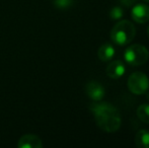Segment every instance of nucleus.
Wrapping results in <instances>:
<instances>
[{
	"mask_svg": "<svg viewBox=\"0 0 149 148\" xmlns=\"http://www.w3.org/2000/svg\"><path fill=\"white\" fill-rule=\"evenodd\" d=\"M90 111L96 125L104 132L115 133L121 127V115L115 106L109 103H94L90 105Z\"/></svg>",
	"mask_w": 149,
	"mask_h": 148,
	"instance_id": "f257e3e1",
	"label": "nucleus"
},
{
	"mask_svg": "<svg viewBox=\"0 0 149 148\" xmlns=\"http://www.w3.org/2000/svg\"><path fill=\"white\" fill-rule=\"evenodd\" d=\"M136 36V28L129 20H120L111 31V39L115 44L125 46L130 44Z\"/></svg>",
	"mask_w": 149,
	"mask_h": 148,
	"instance_id": "f03ea898",
	"label": "nucleus"
},
{
	"mask_svg": "<svg viewBox=\"0 0 149 148\" xmlns=\"http://www.w3.org/2000/svg\"><path fill=\"white\" fill-rule=\"evenodd\" d=\"M149 58V51L147 48L140 44L131 45L125 50L124 59L131 66H140L147 62Z\"/></svg>",
	"mask_w": 149,
	"mask_h": 148,
	"instance_id": "7ed1b4c3",
	"label": "nucleus"
},
{
	"mask_svg": "<svg viewBox=\"0 0 149 148\" xmlns=\"http://www.w3.org/2000/svg\"><path fill=\"white\" fill-rule=\"evenodd\" d=\"M128 88L137 95L144 94L149 89V78L143 72H134L128 78Z\"/></svg>",
	"mask_w": 149,
	"mask_h": 148,
	"instance_id": "20e7f679",
	"label": "nucleus"
},
{
	"mask_svg": "<svg viewBox=\"0 0 149 148\" xmlns=\"http://www.w3.org/2000/svg\"><path fill=\"white\" fill-rule=\"evenodd\" d=\"M131 16L137 24H145L149 20V6L143 3H138L133 6Z\"/></svg>",
	"mask_w": 149,
	"mask_h": 148,
	"instance_id": "39448f33",
	"label": "nucleus"
},
{
	"mask_svg": "<svg viewBox=\"0 0 149 148\" xmlns=\"http://www.w3.org/2000/svg\"><path fill=\"white\" fill-rule=\"evenodd\" d=\"M85 92L90 99L94 101H100L104 97V87L97 81H89L85 86Z\"/></svg>",
	"mask_w": 149,
	"mask_h": 148,
	"instance_id": "423d86ee",
	"label": "nucleus"
},
{
	"mask_svg": "<svg viewBox=\"0 0 149 148\" xmlns=\"http://www.w3.org/2000/svg\"><path fill=\"white\" fill-rule=\"evenodd\" d=\"M126 67L125 64L121 60H115L111 62L107 67V74L113 79H119L125 74Z\"/></svg>",
	"mask_w": 149,
	"mask_h": 148,
	"instance_id": "0eeeda50",
	"label": "nucleus"
},
{
	"mask_svg": "<svg viewBox=\"0 0 149 148\" xmlns=\"http://www.w3.org/2000/svg\"><path fill=\"white\" fill-rule=\"evenodd\" d=\"M17 146L19 148H41L43 146V143L41 138H39L37 135L28 134L24 135L19 139Z\"/></svg>",
	"mask_w": 149,
	"mask_h": 148,
	"instance_id": "6e6552de",
	"label": "nucleus"
},
{
	"mask_svg": "<svg viewBox=\"0 0 149 148\" xmlns=\"http://www.w3.org/2000/svg\"><path fill=\"white\" fill-rule=\"evenodd\" d=\"M98 58L102 61H110L111 59H113V57L115 56V48L112 44L106 43L104 45H102L98 49L97 52Z\"/></svg>",
	"mask_w": 149,
	"mask_h": 148,
	"instance_id": "1a4fd4ad",
	"label": "nucleus"
},
{
	"mask_svg": "<svg viewBox=\"0 0 149 148\" xmlns=\"http://www.w3.org/2000/svg\"><path fill=\"white\" fill-rule=\"evenodd\" d=\"M135 144L138 148H149V131L139 130L135 135Z\"/></svg>",
	"mask_w": 149,
	"mask_h": 148,
	"instance_id": "9d476101",
	"label": "nucleus"
},
{
	"mask_svg": "<svg viewBox=\"0 0 149 148\" xmlns=\"http://www.w3.org/2000/svg\"><path fill=\"white\" fill-rule=\"evenodd\" d=\"M137 117L145 124H149V104L140 105L137 109Z\"/></svg>",
	"mask_w": 149,
	"mask_h": 148,
	"instance_id": "9b49d317",
	"label": "nucleus"
},
{
	"mask_svg": "<svg viewBox=\"0 0 149 148\" xmlns=\"http://www.w3.org/2000/svg\"><path fill=\"white\" fill-rule=\"evenodd\" d=\"M124 15V10L120 6H115L114 8H112V10L110 11V16L112 19L114 20H119L123 17Z\"/></svg>",
	"mask_w": 149,
	"mask_h": 148,
	"instance_id": "f8f14e48",
	"label": "nucleus"
},
{
	"mask_svg": "<svg viewBox=\"0 0 149 148\" xmlns=\"http://www.w3.org/2000/svg\"><path fill=\"white\" fill-rule=\"evenodd\" d=\"M54 4H55V6L57 8L65 9V8H68L72 4V0H56Z\"/></svg>",
	"mask_w": 149,
	"mask_h": 148,
	"instance_id": "ddd939ff",
	"label": "nucleus"
},
{
	"mask_svg": "<svg viewBox=\"0 0 149 148\" xmlns=\"http://www.w3.org/2000/svg\"><path fill=\"white\" fill-rule=\"evenodd\" d=\"M121 1H122V3L125 4V5L131 6V5H133V4L137 1V0H121Z\"/></svg>",
	"mask_w": 149,
	"mask_h": 148,
	"instance_id": "4468645a",
	"label": "nucleus"
},
{
	"mask_svg": "<svg viewBox=\"0 0 149 148\" xmlns=\"http://www.w3.org/2000/svg\"><path fill=\"white\" fill-rule=\"evenodd\" d=\"M147 33H148V36H149V26H148V30H147Z\"/></svg>",
	"mask_w": 149,
	"mask_h": 148,
	"instance_id": "2eb2a0df",
	"label": "nucleus"
},
{
	"mask_svg": "<svg viewBox=\"0 0 149 148\" xmlns=\"http://www.w3.org/2000/svg\"><path fill=\"white\" fill-rule=\"evenodd\" d=\"M143 1H145V2H149V0H143Z\"/></svg>",
	"mask_w": 149,
	"mask_h": 148,
	"instance_id": "dca6fc26",
	"label": "nucleus"
}]
</instances>
